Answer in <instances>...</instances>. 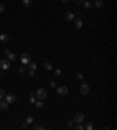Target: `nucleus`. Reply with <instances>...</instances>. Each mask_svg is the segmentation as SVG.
Instances as JSON below:
<instances>
[{
	"label": "nucleus",
	"instance_id": "nucleus-1",
	"mask_svg": "<svg viewBox=\"0 0 117 130\" xmlns=\"http://www.w3.org/2000/svg\"><path fill=\"white\" fill-rule=\"evenodd\" d=\"M35 96L38 97V100H45L47 97V92L45 88H39L35 93Z\"/></svg>",
	"mask_w": 117,
	"mask_h": 130
},
{
	"label": "nucleus",
	"instance_id": "nucleus-2",
	"mask_svg": "<svg viewBox=\"0 0 117 130\" xmlns=\"http://www.w3.org/2000/svg\"><path fill=\"white\" fill-rule=\"evenodd\" d=\"M30 60H32L30 54H28V53H24V54H21V62H22V65L27 66L29 62H30Z\"/></svg>",
	"mask_w": 117,
	"mask_h": 130
},
{
	"label": "nucleus",
	"instance_id": "nucleus-3",
	"mask_svg": "<svg viewBox=\"0 0 117 130\" xmlns=\"http://www.w3.org/2000/svg\"><path fill=\"white\" fill-rule=\"evenodd\" d=\"M89 92H90V87L88 86V83H82L80 86V93L82 95H87L89 94Z\"/></svg>",
	"mask_w": 117,
	"mask_h": 130
},
{
	"label": "nucleus",
	"instance_id": "nucleus-4",
	"mask_svg": "<svg viewBox=\"0 0 117 130\" xmlns=\"http://www.w3.org/2000/svg\"><path fill=\"white\" fill-rule=\"evenodd\" d=\"M9 67H11V61L9 60H6V59L0 60V68L1 69H8Z\"/></svg>",
	"mask_w": 117,
	"mask_h": 130
},
{
	"label": "nucleus",
	"instance_id": "nucleus-5",
	"mask_svg": "<svg viewBox=\"0 0 117 130\" xmlns=\"http://www.w3.org/2000/svg\"><path fill=\"white\" fill-rule=\"evenodd\" d=\"M58 94L60 96H66L68 94V88L66 86H61L58 88Z\"/></svg>",
	"mask_w": 117,
	"mask_h": 130
},
{
	"label": "nucleus",
	"instance_id": "nucleus-6",
	"mask_svg": "<svg viewBox=\"0 0 117 130\" xmlns=\"http://www.w3.org/2000/svg\"><path fill=\"white\" fill-rule=\"evenodd\" d=\"M63 17H64V20H66V21H69V22L75 19V14H74L73 12H66Z\"/></svg>",
	"mask_w": 117,
	"mask_h": 130
},
{
	"label": "nucleus",
	"instance_id": "nucleus-7",
	"mask_svg": "<svg viewBox=\"0 0 117 130\" xmlns=\"http://www.w3.org/2000/svg\"><path fill=\"white\" fill-rule=\"evenodd\" d=\"M83 121H84V115H83L82 113H79V114L75 115V117H74V122H76V123L79 124V123H82Z\"/></svg>",
	"mask_w": 117,
	"mask_h": 130
},
{
	"label": "nucleus",
	"instance_id": "nucleus-8",
	"mask_svg": "<svg viewBox=\"0 0 117 130\" xmlns=\"http://www.w3.org/2000/svg\"><path fill=\"white\" fill-rule=\"evenodd\" d=\"M73 21H74V25H75V27H76L77 29H81V28L83 27V21H82V19L77 18V19H74Z\"/></svg>",
	"mask_w": 117,
	"mask_h": 130
},
{
	"label": "nucleus",
	"instance_id": "nucleus-9",
	"mask_svg": "<svg viewBox=\"0 0 117 130\" xmlns=\"http://www.w3.org/2000/svg\"><path fill=\"white\" fill-rule=\"evenodd\" d=\"M5 98H6V101H7L8 104H9V103H14L15 100H17L13 94H7V95H5Z\"/></svg>",
	"mask_w": 117,
	"mask_h": 130
},
{
	"label": "nucleus",
	"instance_id": "nucleus-10",
	"mask_svg": "<svg viewBox=\"0 0 117 130\" xmlns=\"http://www.w3.org/2000/svg\"><path fill=\"white\" fill-rule=\"evenodd\" d=\"M95 7L96 8H98V9H101V8H103V6H104V2H103V0H95Z\"/></svg>",
	"mask_w": 117,
	"mask_h": 130
},
{
	"label": "nucleus",
	"instance_id": "nucleus-11",
	"mask_svg": "<svg viewBox=\"0 0 117 130\" xmlns=\"http://www.w3.org/2000/svg\"><path fill=\"white\" fill-rule=\"evenodd\" d=\"M0 41H1V42H8V41H9L8 35L5 34V33H1V34H0Z\"/></svg>",
	"mask_w": 117,
	"mask_h": 130
},
{
	"label": "nucleus",
	"instance_id": "nucleus-12",
	"mask_svg": "<svg viewBox=\"0 0 117 130\" xmlns=\"http://www.w3.org/2000/svg\"><path fill=\"white\" fill-rule=\"evenodd\" d=\"M8 108V103H7V101L5 100H0V109L1 110H5V109H7Z\"/></svg>",
	"mask_w": 117,
	"mask_h": 130
},
{
	"label": "nucleus",
	"instance_id": "nucleus-13",
	"mask_svg": "<svg viewBox=\"0 0 117 130\" xmlns=\"http://www.w3.org/2000/svg\"><path fill=\"white\" fill-rule=\"evenodd\" d=\"M34 103H35V107H36V108H42V107H45V103L42 102V100H39V101H35Z\"/></svg>",
	"mask_w": 117,
	"mask_h": 130
},
{
	"label": "nucleus",
	"instance_id": "nucleus-14",
	"mask_svg": "<svg viewBox=\"0 0 117 130\" xmlns=\"http://www.w3.org/2000/svg\"><path fill=\"white\" fill-rule=\"evenodd\" d=\"M7 59H8L9 61H15V60H17V55H15L14 53H12V52H11V54L7 56Z\"/></svg>",
	"mask_w": 117,
	"mask_h": 130
},
{
	"label": "nucleus",
	"instance_id": "nucleus-15",
	"mask_svg": "<svg viewBox=\"0 0 117 130\" xmlns=\"http://www.w3.org/2000/svg\"><path fill=\"white\" fill-rule=\"evenodd\" d=\"M27 66H28L29 70H36V63H34V62H29Z\"/></svg>",
	"mask_w": 117,
	"mask_h": 130
},
{
	"label": "nucleus",
	"instance_id": "nucleus-16",
	"mask_svg": "<svg viewBox=\"0 0 117 130\" xmlns=\"http://www.w3.org/2000/svg\"><path fill=\"white\" fill-rule=\"evenodd\" d=\"M43 67H45V69H47V70H52V69H53V65H52L50 62H45Z\"/></svg>",
	"mask_w": 117,
	"mask_h": 130
},
{
	"label": "nucleus",
	"instance_id": "nucleus-17",
	"mask_svg": "<svg viewBox=\"0 0 117 130\" xmlns=\"http://www.w3.org/2000/svg\"><path fill=\"white\" fill-rule=\"evenodd\" d=\"M33 4V0H22V5L24 6H26V7H28Z\"/></svg>",
	"mask_w": 117,
	"mask_h": 130
},
{
	"label": "nucleus",
	"instance_id": "nucleus-18",
	"mask_svg": "<svg viewBox=\"0 0 117 130\" xmlns=\"http://www.w3.org/2000/svg\"><path fill=\"white\" fill-rule=\"evenodd\" d=\"M34 96H35V93L32 92L30 95H29V102H30V103H34V102H35V97H34Z\"/></svg>",
	"mask_w": 117,
	"mask_h": 130
},
{
	"label": "nucleus",
	"instance_id": "nucleus-19",
	"mask_svg": "<svg viewBox=\"0 0 117 130\" xmlns=\"http://www.w3.org/2000/svg\"><path fill=\"white\" fill-rule=\"evenodd\" d=\"M91 7H92V4L86 0V1H84V8H86V9H90Z\"/></svg>",
	"mask_w": 117,
	"mask_h": 130
},
{
	"label": "nucleus",
	"instance_id": "nucleus-20",
	"mask_svg": "<svg viewBox=\"0 0 117 130\" xmlns=\"http://www.w3.org/2000/svg\"><path fill=\"white\" fill-rule=\"evenodd\" d=\"M34 122V118H33V116H28L27 118H26V123L27 124H32Z\"/></svg>",
	"mask_w": 117,
	"mask_h": 130
},
{
	"label": "nucleus",
	"instance_id": "nucleus-21",
	"mask_svg": "<svg viewBox=\"0 0 117 130\" xmlns=\"http://www.w3.org/2000/svg\"><path fill=\"white\" fill-rule=\"evenodd\" d=\"M5 95H6V92L4 89H0V100L5 98Z\"/></svg>",
	"mask_w": 117,
	"mask_h": 130
},
{
	"label": "nucleus",
	"instance_id": "nucleus-22",
	"mask_svg": "<svg viewBox=\"0 0 117 130\" xmlns=\"http://www.w3.org/2000/svg\"><path fill=\"white\" fill-rule=\"evenodd\" d=\"M33 129L43 130V129H45V127H42V126H38V124H34V126H33Z\"/></svg>",
	"mask_w": 117,
	"mask_h": 130
},
{
	"label": "nucleus",
	"instance_id": "nucleus-23",
	"mask_svg": "<svg viewBox=\"0 0 117 130\" xmlns=\"http://www.w3.org/2000/svg\"><path fill=\"white\" fill-rule=\"evenodd\" d=\"M84 129H87V130H92V129H94V127H92V124H91V123H88L87 126L84 127Z\"/></svg>",
	"mask_w": 117,
	"mask_h": 130
},
{
	"label": "nucleus",
	"instance_id": "nucleus-24",
	"mask_svg": "<svg viewBox=\"0 0 117 130\" xmlns=\"http://www.w3.org/2000/svg\"><path fill=\"white\" fill-rule=\"evenodd\" d=\"M75 129H77V130H83V129H84V127L82 126V123H79V126H77V127H75Z\"/></svg>",
	"mask_w": 117,
	"mask_h": 130
},
{
	"label": "nucleus",
	"instance_id": "nucleus-25",
	"mask_svg": "<svg viewBox=\"0 0 117 130\" xmlns=\"http://www.w3.org/2000/svg\"><path fill=\"white\" fill-rule=\"evenodd\" d=\"M49 86H50L52 88H55V86H56V82H55V81H50V82H49Z\"/></svg>",
	"mask_w": 117,
	"mask_h": 130
},
{
	"label": "nucleus",
	"instance_id": "nucleus-26",
	"mask_svg": "<svg viewBox=\"0 0 117 130\" xmlns=\"http://www.w3.org/2000/svg\"><path fill=\"white\" fill-rule=\"evenodd\" d=\"M61 73H62V71H61V69H56V70H55V76H60V75H61Z\"/></svg>",
	"mask_w": 117,
	"mask_h": 130
},
{
	"label": "nucleus",
	"instance_id": "nucleus-27",
	"mask_svg": "<svg viewBox=\"0 0 117 130\" xmlns=\"http://www.w3.org/2000/svg\"><path fill=\"white\" fill-rule=\"evenodd\" d=\"M76 77H77L79 80H81V79H83V75H82L81 73H77V74H76Z\"/></svg>",
	"mask_w": 117,
	"mask_h": 130
},
{
	"label": "nucleus",
	"instance_id": "nucleus-28",
	"mask_svg": "<svg viewBox=\"0 0 117 130\" xmlns=\"http://www.w3.org/2000/svg\"><path fill=\"white\" fill-rule=\"evenodd\" d=\"M4 12H5V6L0 5V13H4Z\"/></svg>",
	"mask_w": 117,
	"mask_h": 130
},
{
	"label": "nucleus",
	"instance_id": "nucleus-29",
	"mask_svg": "<svg viewBox=\"0 0 117 130\" xmlns=\"http://www.w3.org/2000/svg\"><path fill=\"white\" fill-rule=\"evenodd\" d=\"M34 74H35V70H29V76H30V77H33Z\"/></svg>",
	"mask_w": 117,
	"mask_h": 130
},
{
	"label": "nucleus",
	"instance_id": "nucleus-30",
	"mask_svg": "<svg viewBox=\"0 0 117 130\" xmlns=\"http://www.w3.org/2000/svg\"><path fill=\"white\" fill-rule=\"evenodd\" d=\"M9 54H11V50H9V49H6V50H5V55H6V56H8Z\"/></svg>",
	"mask_w": 117,
	"mask_h": 130
},
{
	"label": "nucleus",
	"instance_id": "nucleus-31",
	"mask_svg": "<svg viewBox=\"0 0 117 130\" xmlns=\"http://www.w3.org/2000/svg\"><path fill=\"white\" fill-rule=\"evenodd\" d=\"M68 127H69V128L73 127V121H68Z\"/></svg>",
	"mask_w": 117,
	"mask_h": 130
},
{
	"label": "nucleus",
	"instance_id": "nucleus-32",
	"mask_svg": "<svg viewBox=\"0 0 117 130\" xmlns=\"http://www.w3.org/2000/svg\"><path fill=\"white\" fill-rule=\"evenodd\" d=\"M27 127H28V124H27V123H24V124L21 126V128H24V129H27Z\"/></svg>",
	"mask_w": 117,
	"mask_h": 130
},
{
	"label": "nucleus",
	"instance_id": "nucleus-33",
	"mask_svg": "<svg viewBox=\"0 0 117 130\" xmlns=\"http://www.w3.org/2000/svg\"><path fill=\"white\" fill-rule=\"evenodd\" d=\"M19 71H20V73H24V71H25V68H24V67H20V68H19Z\"/></svg>",
	"mask_w": 117,
	"mask_h": 130
},
{
	"label": "nucleus",
	"instance_id": "nucleus-34",
	"mask_svg": "<svg viewBox=\"0 0 117 130\" xmlns=\"http://www.w3.org/2000/svg\"><path fill=\"white\" fill-rule=\"evenodd\" d=\"M68 1H69V0H62V2H64V4H66V2H68Z\"/></svg>",
	"mask_w": 117,
	"mask_h": 130
},
{
	"label": "nucleus",
	"instance_id": "nucleus-35",
	"mask_svg": "<svg viewBox=\"0 0 117 130\" xmlns=\"http://www.w3.org/2000/svg\"><path fill=\"white\" fill-rule=\"evenodd\" d=\"M80 1H86V0H80Z\"/></svg>",
	"mask_w": 117,
	"mask_h": 130
},
{
	"label": "nucleus",
	"instance_id": "nucleus-36",
	"mask_svg": "<svg viewBox=\"0 0 117 130\" xmlns=\"http://www.w3.org/2000/svg\"><path fill=\"white\" fill-rule=\"evenodd\" d=\"M73 1H77V0H73Z\"/></svg>",
	"mask_w": 117,
	"mask_h": 130
}]
</instances>
